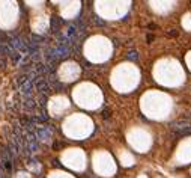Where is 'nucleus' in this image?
Returning a JSON list of instances; mask_svg holds the SVG:
<instances>
[{"instance_id":"1","label":"nucleus","mask_w":191,"mask_h":178,"mask_svg":"<svg viewBox=\"0 0 191 178\" xmlns=\"http://www.w3.org/2000/svg\"><path fill=\"white\" fill-rule=\"evenodd\" d=\"M18 85H20V92H21L23 98H30L32 94H33L35 86H33V82L29 80L27 74H26V76H21L18 78Z\"/></svg>"},{"instance_id":"2","label":"nucleus","mask_w":191,"mask_h":178,"mask_svg":"<svg viewBox=\"0 0 191 178\" xmlns=\"http://www.w3.org/2000/svg\"><path fill=\"white\" fill-rule=\"evenodd\" d=\"M172 130L176 131V136H187L191 134V122L190 121H175L172 122Z\"/></svg>"},{"instance_id":"3","label":"nucleus","mask_w":191,"mask_h":178,"mask_svg":"<svg viewBox=\"0 0 191 178\" xmlns=\"http://www.w3.org/2000/svg\"><path fill=\"white\" fill-rule=\"evenodd\" d=\"M50 53H51V56H53L54 59H63V57H68V56H69L71 49H69L68 45H60V44H57V47L53 49V50H50Z\"/></svg>"},{"instance_id":"4","label":"nucleus","mask_w":191,"mask_h":178,"mask_svg":"<svg viewBox=\"0 0 191 178\" xmlns=\"http://www.w3.org/2000/svg\"><path fill=\"white\" fill-rule=\"evenodd\" d=\"M51 128L50 127H36L35 128V136L38 140H42V142H48L51 139Z\"/></svg>"},{"instance_id":"5","label":"nucleus","mask_w":191,"mask_h":178,"mask_svg":"<svg viewBox=\"0 0 191 178\" xmlns=\"http://www.w3.org/2000/svg\"><path fill=\"white\" fill-rule=\"evenodd\" d=\"M62 24H63V20H62V18H59V17H51V20H50V26H51V30H53L54 33L59 32V29H60V26Z\"/></svg>"},{"instance_id":"6","label":"nucleus","mask_w":191,"mask_h":178,"mask_svg":"<svg viewBox=\"0 0 191 178\" xmlns=\"http://www.w3.org/2000/svg\"><path fill=\"white\" fill-rule=\"evenodd\" d=\"M23 106L27 109V110H32V109H35V107H36V101L33 100V97H30V98H24Z\"/></svg>"},{"instance_id":"7","label":"nucleus","mask_w":191,"mask_h":178,"mask_svg":"<svg viewBox=\"0 0 191 178\" xmlns=\"http://www.w3.org/2000/svg\"><path fill=\"white\" fill-rule=\"evenodd\" d=\"M126 59H128V60H137V59H139V53L134 50L129 51V53L126 54Z\"/></svg>"},{"instance_id":"8","label":"nucleus","mask_w":191,"mask_h":178,"mask_svg":"<svg viewBox=\"0 0 191 178\" xmlns=\"http://www.w3.org/2000/svg\"><path fill=\"white\" fill-rule=\"evenodd\" d=\"M39 106L42 107V109H45V106H47V95H41V98H39Z\"/></svg>"},{"instance_id":"9","label":"nucleus","mask_w":191,"mask_h":178,"mask_svg":"<svg viewBox=\"0 0 191 178\" xmlns=\"http://www.w3.org/2000/svg\"><path fill=\"white\" fill-rule=\"evenodd\" d=\"M94 20H95V23H96V24H101V26H104V24H105V21H101V20H99V17H96V15L94 17Z\"/></svg>"},{"instance_id":"10","label":"nucleus","mask_w":191,"mask_h":178,"mask_svg":"<svg viewBox=\"0 0 191 178\" xmlns=\"http://www.w3.org/2000/svg\"><path fill=\"white\" fill-rule=\"evenodd\" d=\"M0 148H2V147H0Z\"/></svg>"}]
</instances>
